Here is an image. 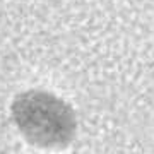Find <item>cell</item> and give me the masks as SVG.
<instances>
[{
    "label": "cell",
    "instance_id": "1",
    "mask_svg": "<svg viewBox=\"0 0 154 154\" xmlns=\"http://www.w3.org/2000/svg\"><path fill=\"white\" fill-rule=\"evenodd\" d=\"M12 118L22 137L43 149L67 147L77 132V118L72 106L41 89L17 94L12 101Z\"/></svg>",
    "mask_w": 154,
    "mask_h": 154
}]
</instances>
